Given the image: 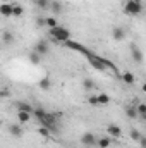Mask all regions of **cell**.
Segmentation results:
<instances>
[{
  "label": "cell",
  "instance_id": "cell-8",
  "mask_svg": "<svg viewBox=\"0 0 146 148\" xmlns=\"http://www.w3.org/2000/svg\"><path fill=\"white\" fill-rule=\"evenodd\" d=\"M131 55H132V60L136 64H141L143 62V52L138 48V45H131Z\"/></svg>",
  "mask_w": 146,
  "mask_h": 148
},
{
  "label": "cell",
  "instance_id": "cell-15",
  "mask_svg": "<svg viewBox=\"0 0 146 148\" xmlns=\"http://www.w3.org/2000/svg\"><path fill=\"white\" fill-rule=\"evenodd\" d=\"M136 112H138V117L139 119H143V121L146 119V105L143 102H138L136 103Z\"/></svg>",
  "mask_w": 146,
  "mask_h": 148
},
{
  "label": "cell",
  "instance_id": "cell-27",
  "mask_svg": "<svg viewBox=\"0 0 146 148\" xmlns=\"http://www.w3.org/2000/svg\"><path fill=\"white\" fill-rule=\"evenodd\" d=\"M38 133H40L43 138H50V134H52V133H50V129H48V127H45V126H41V127L38 129Z\"/></svg>",
  "mask_w": 146,
  "mask_h": 148
},
{
  "label": "cell",
  "instance_id": "cell-29",
  "mask_svg": "<svg viewBox=\"0 0 146 148\" xmlns=\"http://www.w3.org/2000/svg\"><path fill=\"white\" fill-rule=\"evenodd\" d=\"M88 103H89V105H98V98H96V95H91V97L88 98Z\"/></svg>",
  "mask_w": 146,
  "mask_h": 148
},
{
  "label": "cell",
  "instance_id": "cell-28",
  "mask_svg": "<svg viewBox=\"0 0 146 148\" xmlns=\"http://www.w3.org/2000/svg\"><path fill=\"white\" fill-rule=\"evenodd\" d=\"M131 138H132L134 141H139V138H141V133H139L138 129H131Z\"/></svg>",
  "mask_w": 146,
  "mask_h": 148
},
{
  "label": "cell",
  "instance_id": "cell-13",
  "mask_svg": "<svg viewBox=\"0 0 146 148\" xmlns=\"http://www.w3.org/2000/svg\"><path fill=\"white\" fill-rule=\"evenodd\" d=\"M120 77H122V81H124L126 84H134V81H136L134 74H132V73H129V71L122 73V74H120Z\"/></svg>",
  "mask_w": 146,
  "mask_h": 148
},
{
  "label": "cell",
  "instance_id": "cell-6",
  "mask_svg": "<svg viewBox=\"0 0 146 148\" xmlns=\"http://www.w3.org/2000/svg\"><path fill=\"white\" fill-rule=\"evenodd\" d=\"M88 59H89V64L96 69V71H107V66L102 62V59H98V57H95L93 53H89L88 55Z\"/></svg>",
  "mask_w": 146,
  "mask_h": 148
},
{
  "label": "cell",
  "instance_id": "cell-19",
  "mask_svg": "<svg viewBox=\"0 0 146 148\" xmlns=\"http://www.w3.org/2000/svg\"><path fill=\"white\" fill-rule=\"evenodd\" d=\"M83 88H84L86 91H93V90H95V81H93L91 77L83 79Z\"/></svg>",
  "mask_w": 146,
  "mask_h": 148
},
{
  "label": "cell",
  "instance_id": "cell-11",
  "mask_svg": "<svg viewBox=\"0 0 146 148\" xmlns=\"http://www.w3.org/2000/svg\"><path fill=\"white\" fill-rule=\"evenodd\" d=\"M0 16L12 17V3H0Z\"/></svg>",
  "mask_w": 146,
  "mask_h": 148
},
{
  "label": "cell",
  "instance_id": "cell-12",
  "mask_svg": "<svg viewBox=\"0 0 146 148\" xmlns=\"http://www.w3.org/2000/svg\"><path fill=\"white\" fill-rule=\"evenodd\" d=\"M112 36H113V40H115V41H122V40L126 38V31H124L122 28H113Z\"/></svg>",
  "mask_w": 146,
  "mask_h": 148
},
{
  "label": "cell",
  "instance_id": "cell-7",
  "mask_svg": "<svg viewBox=\"0 0 146 148\" xmlns=\"http://www.w3.org/2000/svg\"><path fill=\"white\" fill-rule=\"evenodd\" d=\"M55 16H59V14H62L64 12V5H62V2L60 0H50V7H48Z\"/></svg>",
  "mask_w": 146,
  "mask_h": 148
},
{
  "label": "cell",
  "instance_id": "cell-10",
  "mask_svg": "<svg viewBox=\"0 0 146 148\" xmlns=\"http://www.w3.org/2000/svg\"><path fill=\"white\" fill-rule=\"evenodd\" d=\"M107 133H108L110 136H113V138H120L122 129H120L117 124H108V126H107Z\"/></svg>",
  "mask_w": 146,
  "mask_h": 148
},
{
  "label": "cell",
  "instance_id": "cell-25",
  "mask_svg": "<svg viewBox=\"0 0 146 148\" xmlns=\"http://www.w3.org/2000/svg\"><path fill=\"white\" fill-rule=\"evenodd\" d=\"M45 26L46 28H55L59 24H57V19L55 17H45Z\"/></svg>",
  "mask_w": 146,
  "mask_h": 148
},
{
  "label": "cell",
  "instance_id": "cell-21",
  "mask_svg": "<svg viewBox=\"0 0 146 148\" xmlns=\"http://www.w3.org/2000/svg\"><path fill=\"white\" fill-rule=\"evenodd\" d=\"M2 40H3V43L10 45V43H14V35H12L10 31H3V33H2Z\"/></svg>",
  "mask_w": 146,
  "mask_h": 148
},
{
  "label": "cell",
  "instance_id": "cell-9",
  "mask_svg": "<svg viewBox=\"0 0 146 148\" xmlns=\"http://www.w3.org/2000/svg\"><path fill=\"white\" fill-rule=\"evenodd\" d=\"M9 133H10L14 138H21V136L24 134V129H23L21 124H10V126H9Z\"/></svg>",
  "mask_w": 146,
  "mask_h": 148
},
{
  "label": "cell",
  "instance_id": "cell-20",
  "mask_svg": "<svg viewBox=\"0 0 146 148\" xmlns=\"http://www.w3.org/2000/svg\"><path fill=\"white\" fill-rule=\"evenodd\" d=\"M38 86H40L41 90H45V91L50 90V88H52V81H50V77H43V79L38 83Z\"/></svg>",
  "mask_w": 146,
  "mask_h": 148
},
{
  "label": "cell",
  "instance_id": "cell-17",
  "mask_svg": "<svg viewBox=\"0 0 146 148\" xmlns=\"http://www.w3.org/2000/svg\"><path fill=\"white\" fill-rule=\"evenodd\" d=\"M28 59H29V62H31L33 66H38V64L41 62V55H40V53H36L35 50H33V52H29V55H28Z\"/></svg>",
  "mask_w": 146,
  "mask_h": 148
},
{
  "label": "cell",
  "instance_id": "cell-24",
  "mask_svg": "<svg viewBox=\"0 0 146 148\" xmlns=\"http://www.w3.org/2000/svg\"><path fill=\"white\" fill-rule=\"evenodd\" d=\"M96 147L108 148L110 147V140H108V138H100V140H96Z\"/></svg>",
  "mask_w": 146,
  "mask_h": 148
},
{
  "label": "cell",
  "instance_id": "cell-3",
  "mask_svg": "<svg viewBox=\"0 0 146 148\" xmlns=\"http://www.w3.org/2000/svg\"><path fill=\"white\" fill-rule=\"evenodd\" d=\"M33 50L36 53H40L41 57L46 55V53H50V41L48 40H38L36 43H35V47H33Z\"/></svg>",
  "mask_w": 146,
  "mask_h": 148
},
{
  "label": "cell",
  "instance_id": "cell-32",
  "mask_svg": "<svg viewBox=\"0 0 146 148\" xmlns=\"http://www.w3.org/2000/svg\"><path fill=\"white\" fill-rule=\"evenodd\" d=\"M0 126H2V121H0Z\"/></svg>",
  "mask_w": 146,
  "mask_h": 148
},
{
  "label": "cell",
  "instance_id": "cell-22",
  "mask_svg": "<svg viewBox=\"0 0 146 148\" xmlns=\"http://www.w3.org/2000/svg\"><path fill=\"white\" fill-rule=\"evenodd\" d=\"M96 98H98V105H107L110 102V97L107 93H100V95H96Z\"/></svg>",
  "mask_w": 146,
  "mask_h": 148
},
{
  "label": "cell",
  "instance_id": "cell-14",
  "mask_svg": "<svg viewBox=\"0 0 146 148\" xmlns=\"http://www.w3.org/2000/svg\"><path fill=\"white\" fill-rule=\"evenodd\" d=\"M126 115L129 119H138V112H136V103H131L126 107Z\"/></svg>",
  "mask_w": 146,
  "mask_h": 148
},
{
  "label": "cell",
  "instance_id": "cell-2",
  "mask_svg": "<svg viewBox=\"0 0 146 148\" xmlns=\"http://www.w3.org/2000/svg\"><path fill=\"white\" fill-rule=\"evenodd\" d=\"M50 36L55 41L64 43V41H67L71 38V31L67 28H64V26H55V28H50Z\"/></svg>",
  "mask_w": 146,
  "mask_h": 148
},
{
  "label": "cell",
  "instance_id": "cell-16",
  "mask_svg": "<svg viewBox=\"0 0 146 148\" xmlns=\"http://www.w3.org/2000/svg\"><path fill=\"white\" fill-rule=\"evenodd\" d=\"M23 14H24L23 5H19V3H12V17H23Z\"/></svg>",
  "mask_w": 146,
  "mask_h": 148
},
{
  "label": "cell",
  "instance_id": "cell-18",
  "mask_svg": "<svg viewBox=\"0 0 146 148\" xmlns=\"http://www.w3.org/2000/svg\"><path fill=\"white\" fill-rule=\"evenodd\" d=\"M17 110H19V112H29V114H33V107H31L28 102H17Z\"/></svg>",
  "mask_w": 146,
  "mask_h": 148
},
{
  "label": "cell",
  "instance_id": "cell-5",
  "mask_svg": "<svg viewBox=\"0 0 146 148\" xmlns=\"http://www.w3.org/2000/svg\"><path fill=\"white\" fill-rule=\"evenodd\" d=\"M64 45L67 47V48H71V50H77V52H81V53H84V55H89L91 52L88 50V48H84L81 43H76V41H71V40H67V41H64Z\"/></svg>",
  "mask_w": 146,
  "mask_h": 148
},
{
  "label": "cell",
  "instance_id": "cell-31",
  "mask_svg": "<svg viewBox=\"0 0 146 148\" xmlns=\"http://www.w3.org/2000/svg\"><path fill=\"white\" fill-rule=\"evenodd\" d=\"M139 145H141V148H146V138H139Z\"/></svg>",
  "mask_w": 146,
  "mask_h": 148
},
{
  "label": "cell",
  "instance_id": "cell-26",
  "mask_svg": "<svg viewBox=\"0 0 146 148\" xmlns=\"http://www.w3.org/2000/svg\"><path fill=\"white\" fill-rule=\"evenodd\" d=\"M35 3H36V7L40 9H48L50 7V0H33Z\"/></svg>",
  "mask_w": 146,
  "mask_h": 148
},
{
  "label": "cell",
  "instance_id": "cell-23",
  "mask_svg": "<svg viewBox=\"0 0 146 148\" xmlns=\"http://www.w3.org/2000/svg\"><path fill=\"white\" fill-rule=\"evenodd\" d=\"M17 119H19L21 124H23V122H28V121L31 119V114H29V112H17Z\"/></svg>",
  "mask_w": 146,
  "mask_h": 148
},
{
  "label": "cell",
  "instance_id": "cell-4",
  "mask_svg": "<svg viewBox=\"0 0 146 148\" xmlns=\"http://www.w3.org/2000/svg\"><path fill=\"white\" fill-rule=\"evenodd\" d=\"M96 136L93 134V133H84L83 136H81V145L83 147H86V148H93V147H96Z\"/></svg>",
  "mask_w": 146,
  "mask_h": 148
},
{
  "label": "cell",
  "instance_id": "cell-1",
  "mask_svg": "<svg viewBox=\"0 0 146 148\" xmlns=\"http://www.w3.org/2000/svg\"><path fill=\"white\" fill-rule=\"evenodd\" d=\"M124 12H126L127 16H132V17L141 16V12H143V2H141V0H126V3H124Z\"/></svg>",
  "mask_w": 146,
  "mask_h": 148
},
{
  "label": "cell",
  "instance_id": "cell-30",
  "mask_svg": "<svg viewBox=\"0 0 146 148\" xmlns=\"http://www.w3.org/2000/svg\"><path fill=\"white\" fill-rule=\"evenodd\" d=\"M36 26L38 28H43L45 26V17H36Z\"/></svg>",
  "mask_w": 146,
  "mask_h": 148
}]
</instances>
